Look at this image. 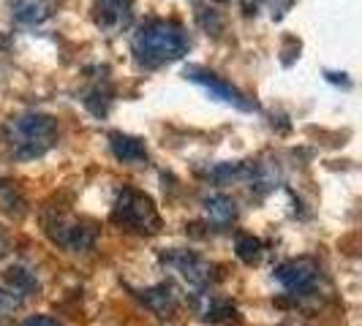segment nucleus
I'll list each match as a JSON object with an SVG mask.
<instances>
[{
	"instance_id": "obj_7",
	"label": "nucleus",
	"mask_w": 362,
	"mask_h": 326,
	"mask_svg": "<svg viewBox=\"0 0 362 326\" xmlns=\"http://www.w3.org/2000/svg\"><path fill=\"white\" fill-rule=\"evenodd\" d=\"M47 231L52 236V242H57L60 248H66L71 253H85L95 245V229L82 220H74V217H57L54 223H49Z\"/></svg>"
},
{
	"instance_id": "obj_11",
	"label": "nucleus",
	"mask_w": 362,
	"mask_h": 326,
	"mask_svg": "<svg viewBox=\"0 0 362 326\" xmlns=\"http://www.w3.org/2000/svg\"><path fill=\"white\" fill-rule=\"evenodd\" d=\"M202 210L207 220H213L216 226H229L237 217V204L226 193H207L202 199Z\"/></svg>"
},
{
	"instance_id": "obj_4",
	"label": "nucleus",
	"mask_w": 362,
	"mask_h": 326,
	"mask_svg": "<svg viewBox=\"0 0 362 326\" xmlns=\"http://www.w3.org/2000/svg\"><path fill=\"white\" fill-rule=\"evenodd\" d=\"M161 264L175 272L185 286L194 289H204L213 280V264L194 250H166L161 255Z\"/></svg>"
},
{
	"instance_id": "obj_18",
	"label": "nucleus",
	"mask_w": 362,
	"mask_h": 326,
	"mask_svg": "<svg viewBox=\"0 0 362 326\" xmlns=\"http://www.w3.org/2000/svg\"><path fill=\"white\" fill-rule=\"evenodd\" d=\"M22 326H63L60 321H54L49 315H33V318H28Z\"/></svg>"
},
{
	"instance_id": "obj_13",
	"label": "nucleus",
	"mask_w": 362,
	"mask_h": 326,
	"mask_svg": "<svg viewBox=\"0 0 362 326\" xmlns=\"http://www.w3.org/2000/svg\"><path fill=\"white\" fill-rule=\"evenodd\" d=\"M11 14L22 25H38L49 17L47 0H11Z\"/></svg>"
},
{
	"instance_id": "obj_8",
	"label": "nucleus",
	"mask_w": 362,
	"mask_h": 326,
	"mask_svg": "<svg viewBox=\"0 0 362 326\" xmlns=\"http://www.w3.org/2000/svg\"><path fill=\"white\" fill-rule=\"evenodd\" d=\"M131 8H134V0H95V6H93L95 22L107 30L126 28L131 19Z\"/></svg>"
},
{
	"instance_id": "obj_17",
	"label": "nucleus",
	"mask_w": 362,
	"mask_h": 326,
	"mask_svg": "<svg viewBox=\"0 0 362 326\" xmlns=\"http://www.w3.org/2000/svg\"><path fill=\"white\" fill-rule=\"evenodd\" d=\"M22 302H25V296L19 291H14L8 283H0V318L17 313L22 308Z\"/></svg>"
},
{
	"instance_id": "obj_14",
	"label": "nucleus",
	"mask_w": 362,
	"mask_h": 326,
	"mask_svg": "<svg viewBox=\"0 0 362 326\" xmlns=\"http://www.w3.org/2000/svg\"><path fill=\"white\" fill-rule=\"evenodd\" d=\"M3 283H8L14 291H19L25 299L38 289V280L33 277V272H28L25 267H11V270L6 272V277H3Z\"/></svg>"
},
{
	"instance_id": "obj_5",
	"label": "nucleus",
	"mask_w": 362,
	"mask_h": 326,
	"mask_svg": "<svg viewBox=\"0 0 362 326\" xmlns=\"http://www.w3.org/2000/svg\"><path fill=\"white\" fill-rule=\"evenodd\" d=\"M185 79L194 82V85H199V87H204V90L210 92V98H218V101L240 109V111H254L256 109V104L245 92H240L237 87H232L229 82H223L218 73L207 71V68H202V66H188V68H185Z\"/></svg>"
},
{
	"instance_id": "obj_10",
	"label": "nucleus",
	"mask_w": 362,
	"mask_h": 326,
	"mask_svg": "<svg viewBox=\"0 0 362 326\" xmlns=\"http://www.w3.org/2000/svg\"><path fill=\"white\" fill-rule=\"evenodd\" d=\"M109 145H112V155L123 163H145L147 161V147L142 139L128 136V133H109Z\"/></svg>"
},
{
	"instance_id": "obj_9",
	"label": "nucleus",
	"mask_w": 362,
	"mask_h": 326,
	"mask_svg": "<svg viewBox=\"0 0 362 326\" xmlns=\"http://www.w3.org/2000/svg\"><path fill=\"white\" fill-rule=\"evenodd\" d=\"M139 299L147 310H153L156 315L169 318L175 310H177V294L169 283H158V286H150V289L139 291Z\"/></svg>"
},
{
	"instance_id": "obj_12",
	"label": "nucleus",
	"mask_w": 362,
	"mask_h": 326,
	"mask_svg": "<svg viewBox=\"0 0 362 326\" xmlns=\"http://www.w3.org/2000/svg\"><path fill=\"white\" fill-rule=\"evenodd\" d=\"M197 313H199L202 321H210V324H218V321H226V318L237 315L235 305L216 296V294H202L199 302H197Z\"/></svg>"
},
{
	"instance_id": "obj_2",
	"label": "nucleus",
	"mask_w": 362,
	"mask_h": 326,
	"mask_svg": "<svg viewBox=\"0 0 362 326\" xmlns=\"http://www.w3.org/2000/svg\"><path fill=\"white\" fill-rule=\"evenodd\" d=\"M134 54L145 66H161L180 60L191 49V38L182 30V25L172 19H145L131 38Z\"/></svg>"
},
{
	"instance_id": "obj_1",
	"label": "nucleus",
	"mask_w": 362,
	"mask_h": 326,
	"mask_svg": "<svg viewBox=\"0 0 362 326\" xmlns=\"http://www.w3.org/2000/svg\"><path fill=\"white\" fill-rule=\"evenodd\" d=\"M0 142L17 161H33L49 152L57 142V123L49 114L25 111L17 117H8L0 128Z\"/></svg>"
},
{
	"instance_id": "obj_6",
	"label": "nucleus",
	"mask_w": 362,
	"mask_h": 326,
	"mask_svg": "<svg viewBox=\"0 0 362 326\" xmlns=\"http://www.w3.org/2000/svg\"><path fill=\"white\" fill-rule=\"evenodd\" d=\"M275 280L294 296H305L316 289L319 280V264L313 258H289L284 264H278Z\"/></svg>"
},
{
	"instance_id": "obj_3",
	"label": "nucleus",
	"mask_w": 362,
	"mask_h": 326,
	"mask_svg": "<svg viewBox=\"0 0 362 326\" xmlns=\"http://www.w3.org/2000/svg\"><path fill=\"white\" fill-rule=\"evenodd\" d=\"M112 223L136 231V234H158L161 231V215L150 196H145L136 188H123L117 193V201L112 207Z\"/></svg>"
},
{
	"instance_id": "obj_15",
	"label": "nucleus",
	"mask_w": 362,
	"mask_h": 326,
	"mask_svg": "<svg viewBox=\"0 0 362 326\" xmlns=\"http://www.w3.org/2000/svg\"><path fill=\"white\" fill-rule=\"evenodd\" d=\"M245 174H251V169L245 166V163H218V166H213V169H207L204 171V177L213 182H232V180H243Z\"/></svg>"
},
{
	"instance_id": "obj_16",
	"label": "nucleus",
	"mask_w": 362,
	"mask_h": 326,
	"mask_svg": "<svg viewBox=\"0 0 362 326\" xmlns=\"http://www.w3.org/2000/svg\"><path fill=\"white\" fill-rule=\"evenodd\" d=\"M237 255L245 261V264H256L262 258V242L251 234H240L237 236Z\"/></svg>"
}]
</instances>
